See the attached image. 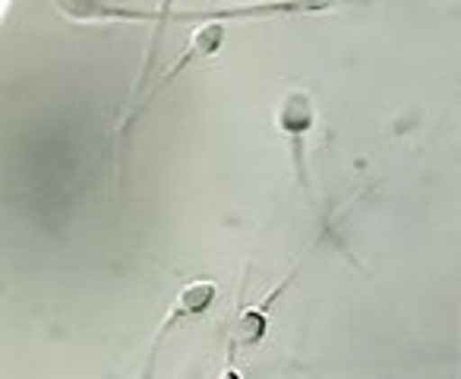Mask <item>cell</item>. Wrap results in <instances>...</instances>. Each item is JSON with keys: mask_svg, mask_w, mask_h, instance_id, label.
<instances>
[{"mask_svg": "<svg viewBox=\"0 0 461 379\" xmlns=\"http://www.w3.org/2000/svg\"><path fill=\"white\" fill-rule=\"evenodd\" d=\"M224 23H203V26L199 29H193V35H190V41H186V51L180 54L177 58V64L171 67V70L165 73V79H161V86L158 89H165L167 83H171L174 77H177V73H184L186 67L190 64H196L199 58H212V54L218 51V48H221V41H224ZM155 89V92H158ZM152 92V95H155Z\"/></svg>", "mask_w": 461, "mask_h": 379, "instance_id": "4", "label": "cell"}, {"mask_svg": "<svg viewBox=\"0 0 461 379\" xmlns=\"http://www.w3.org/2000/svg\"><path fill=\"white\" fill-rule=\"evenodd\" d=\"M218 379H244V376H240V370H238V366H234V364H228V366H224V373H221V376H218Z\"/></svg>", "mask_w": 461, "mask_h": 379, "instance_id": "5", "label": "cell"}, {"mask_svg": "<svg viewBox=\"0 0 461 379\" xmlns=\"http://www.w3.org/2000/svg\"><path fill=\"white\" fill-rule=\"evenodd\" d=\"M301 269H294L288 278H285L278 288H272L269 294L263 297L259 303H253V307H247L244 313L238 316V322H234V332H230V351H238V347H257L263 345L266 332H269V313H272V303L278 301V297L285 294V291L291 288V282H294V275Z\"/></svg>", "mask_w": 461, "mask_h": 379, "instance_id": "3", "label": "cell"}, {"mask_svg": "<svg viewBox=\"0 0 461 379\" xmlns=\"http://www.w3.org/2000/svg\"><path fill=\"white\" fill-rule=\"evenodd\" d=\"M215 297H218V284L209 282V278H196V282H186L184 288L177 291V297H174L171 310H167V320L161 322L158 335H155V341H152V351H149V370H155V357H158V351H161V345H165L167 332H171V329L177 326V322L209 313L212 303H215Z\"/></svg>", "mask_w": 461, "mask_h": 379, "instance_id": "1", "label": "cell"}, {"mask_svg": "<svg viewBox=\"0 0 461 379\" xmlns=\"http://www.w3.org/2000/svg\"><path fill=\"white\" fill-rule=\"evenodd\" d=\"M278 130L291 140V152H294V167H297V180L307 184V165H303V140L313 130L316 123V108L313 98L307 92H288L278 104Z\"/></svg>", "mask_w": 461, "mask_h": 379, "instance_id": "2", "label": "cell"}]
</instances>
